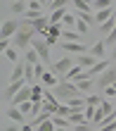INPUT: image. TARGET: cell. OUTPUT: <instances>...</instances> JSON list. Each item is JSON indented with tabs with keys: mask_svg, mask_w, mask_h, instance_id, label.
Masks as SVG:
<instances>
[{
	"mask_svg": "<svg viewBox=\"0 0 116 131\" xmlns=\"http://www.w3.org/2000/svg\"><path fill=\"white\" fill-rule=\"evenodd\" d=\"M38 31L33 29V24H31L28 19H21V26H19V31H17V36L12 38L14 41V48L17 50H28L31 48V43H33V36H36Z\"/></svg>",
	"mask_w": 116,
	"mask_h": 131,
	"instance_id": "cell-1",
	"label": "cell"
},
{
	"mask_svg": "<svg viewBox=\"0 0 116 131\" xmlns=\"http://www.w3.org/2000/svg\"><path fill=\"white\" fill-rule=\"evenodd\" d=\"M52 91H55V95H57L59 103H69L71 98H81V95H83L81 91H78V86H76V83H71V81H66V79H62Z\"/></svg>",
	"mask_w": 116,
	"mask_h": 131,
	"instance_id": "cell-2",
	"label": "cell"
},
{
	"mask_svg": "<svg viewBox=\"0 0 116 131\" xmlns=\"http://www.w3.org/2000/svg\"><path fill=\"white\" fill-rule=\"evenodd\" d=\"M31 48L38 52V57H40V62H43V64H48V67L52 69V64H55V62H50V45H48V43L40 41V38H33Z\"/></svg>",
	"mask_w": 116,
	"mask_h": 131,
	"instance_id": "cell-3",
	"label": "cell"
},
{
	"mask_svg": "<svg viewBox=\"0 0 116 131\" xmlns=\"http://www.w3.org/2000/svg\"><path fill=\"white\" fill-rule=\"evenodd\" d=\"M76 64H74V60L71 57H69V55H64V57H62V60H57V62L55 64H52V69H50V72H55L57 76H66L69 72H71V69H74Z\"/></svg>",
	"mask_w": 116,
	"mask_h": 131,
	"instance_id": "cell-4",
	"label": "cell"
},
{
	"mask_svg": "<svg viewBox=\"0 0 116 131\" xmlns=\"http://www.w3.org/2000/svg\"><path fill=\"white\" fill-rule=\"evenodd\" d=\"M24 86H28L26 81H10V86H5V91H3V100H5V103H12L14 95H17Z\"/></svg>",
	"mask_w": 116,
	"mask_h": 131,
	"instance_id": "cell-5",
	"label": "cell"
},
{
	"mask_svg": "<svg viewBox=\"0 0 116 131\" xmlns=\"http://www.w3.org/2000/svg\"><path fill=\"white\" fill-rule=\"evenodd\" d=\"M19 26H21V21L19 19H5L3 21V29H0V36H3V38H14V36H17V31H19Z\"/></svg>",
	"mask_w": 116,
	"mask_h": 131,
	"instance_id": "cell-6",
	"label": "cell"
},
{
	"mask_svg": "<svg viewBox=\"0 0 116 131\" xmlns=\"http://www.w3.org/2000/svg\"><path fill=\"white\" fill-rule=\"evenodd\" d=\"M114 83H116V69H114V67H109L104 74H99V79H97V86L104 91V88L114 86Z\"/></svg>",
	"mask_w": 116,
	"mask_h": 131,
	"instance_id": "cell-7",
	"label": "cell"
},
{
	"mask_svg": "<svg viewBox=\"0 0 116 131\" xmlns=\"http://www.w3.org/2000/svg\"><path fill=\"white\" fill-rule=\"evenodd\" d=\"M31 93H33V91H31V86H24V88H21L17 95H14V100H12V107H19L21 103H28V100H31Z\"/></svg>",
	"mask_w": 116,
	"mask_h": 131,
	"instance_id": "cell-8",
	"label": "cell"
},
{
	"mask_svg": "<svg viewBox=\"0 0 116 131\" xmlns=\"http://www.w3.org/2000/svg\"><path fill=\"white\" fill-rule=\"evenodd\" d=\"M83 38L85 36H81L76 29H64L62 31V41H66V43H83Z\"/></svg>",
	"mask_w": 116,
	"mask_h": 131,
	"instance_id": "cell-9",
	"label": "cell"
},
{
	"mask_svg": "<svg viewBox=\"0 0 116 131\" xmlns=\"http://www.w3.org/2000/svg\"><path fill=\"white\" fill-rule=\"evenodd\" d=\"M97 62H99V60H97V57H92L90 52H85V55H78V60H76V64H78V67H83L85 72H88L90 67H95Z\"/></svg>",
	"mask_w": 116,
	"mask_h": 131,
	"instance_id": "cell-10",
	"label": "cell"
},
{
	"mask_svg": "<svg viewBox=\"0 0 116 131\" xmlns=\"http://www.w3.org/2000/svg\"><path fill=\"white\" fill-rule=\"evenodd\" d=\"M104 50H107V43H104V38H102V41H97V43H92L88 52H90L92 57H97V60H104Z\"/></svg>",
	"mask_w": 116,
	"mask_h": 131,
	"instance_id": "cell-11",
	"label": "cell"
},
{
	"mask_svg": "<svg viewBox=\"0 0 116 131\" xmlns=\"http://www.w3.org/2000/svg\"><path fill=\"white\" fill-rule=\"evenodd\" d=\"M10 81H26V62L24 64H14L12 69V74H10Z\"/></svg>",
	"mask_w": 116,
	"mask_h": 131,
	"instance_id": "cell-12",
	"label": "cell"
},
{
	"mask_svg": "<svg viewBox=\"0 0 116 131\" xmlns=\"http://www.w3.org/2000/svg\"><path fill=\"white\" fill-rule=\"evenodd\" d=\"M107 69H109V62H107V60H99V62L95 67H90L85 74H88V79H92V76H97V74H104Z\"/></svg>",
	"mask_w": 116,
	"mask_h": 131,
	"instance_id": "cell-13",
	"label": "cell"
},
{
	"mask_svg": "<svg viewBox=\"0 0 116 131\" xmlns=\"http://www.w3.org/2000/svg\"><path fill=\"white\" fill-rule=\"evenodd\" d=\"M62 48H64V52H71V55H76V52H85V45H83V43H66V41H62Z\"/></svg>",
	"mask_w": 116,
	"mask_h": 131,
	"instance_id": "cell-14",
	"label": "cell"
},
{
	"mask_svg": "<svg viewBox=\"0 0 116 131\" xmlns=\"http://www.w3.org/2000/svg\"><path fill=\"white\" fill-rule=\"evenodd\" d=\"M111 17H114V10H111V7H109V10H99V12H95V24L102 26L104 21H109Z\"/></svg>",
	"mask_w": 116,
	"mask_h": 131,
	"instance_id": "cell-15",
	"label": "cell"
},
{
	"mask_svg": "<svg viewBox=\"0 0 116 131\" xmlns=\"http://www.w3.org/2000/svg\"><path fill=\"white\" fill-rule=\"evenodd\" d=\"M31 24H33V29H36L38 34H43L45 29L50 26V17H45V14H43V17H38V19H33V21H31Z\"/></svg>",
	"mask_w": 116,
	"mask_h": 131,
	"instance_id": "cell-16",
	"label": "cell"
},
{
	"mask_svg": "<svg viewBox=\"0 0 116 131\" xmlns=\"http://www.w3.org/2000/svg\"><path fill=\"white\" fill-rule=\"evenodd\" d=\"M69 122H71L74 126H78V124H85V114H83V110H74L71 114H69Z\"/></svg>",
	"mask_w": 116,
	"mask_h": 131,
	"instance_id": "cell-17",
	"label": "cell"
},
{
	"mask_svg": "<svg viewBox=\"0 0 116 131\" xmlns=\"http://www.w3.org/2000/svg\"><path fill=\"white\" fill-rule=\"evenodd\" d=\"M10 10H12V14H26V10H28V3H26V0H14Z\"/></svg>",
	"mask_w": 116,
	"mask_h": 131,
	"instance_id": "cell-18",
	"label": "cell"
},
{
	"mask_svg": "<svg viewBox=\"0 0 116 131\" xmlns=\"http://www.w3.org/2000/svg\"><path fill=\"white\" fill-rule=\"evenodd\" d=\"M7 117H10L12 122H19V124H21V122H24V119H26V114H24V112H21V110H19V107H10V110H7Z\"/></svg>",
	"mask_w": 116,
	"mask_h": 131,
	"instance_id": "cell-19",
	"label": "cell"
},
{
	"mask_svg": "<svg viewBox=\"0 0 116 131\" xmlns=\"http://www.w3.org/2000/svg\"><path fill=\"white\" fill-rule=\"evenodd\" d=\"M40 81L45 83V86H52V88H55L57 83H59V81H57V74H55V72H50V74H48V72H43V74H40Z\"/></svg>",
	"mask_w": 116,
	"mask_h": 131,
	"instance_id": "cell-20",
	"label": "cell"
},
{
	"mask_svg": "<svg viewBox=\"0 0 116 131\" xmlns=\"http://www.w3.org/2000/svg\"><path fill=\"white\" fill-rule=\"evenodd\" d=\"M62 24H64V29H76V24H78V17L76 14H64V19H62Z\"/></svg>",
	"mask_w": 116,
	"mask_h": 131,
	"instance_id": "cell-21",
	"label": "cell"
},
{
	"mask_svg": "<svg viewBox=\"0 0 116 131\" xmlns=\"http://www.w3.org/2000/svg\"><path fill=\"white\" fill-rule=\"evenodd\" d=\"M74 7L78 12H90V5H92V0H71Z\"/></svg>",
	"mask_w": 116,
	"mask_h": 131,
	"instance_id": "cell-22",
	"label": "cell"
},
{
	"mask_svg": "<svg viewBox=\"0 0 116 131\" xmlns=\"http://www.w3.org/2000/svg\"><path fill=\"white\" fill-rule=\"evenodd\" d=\"M52 124H55L57 129H69V126H71V122H69L66 117H59V114H55V117H52Z\"/></svg>",
	"mask_w": 116,
	"mask_h": 131,
	"instance_id": "cell-23",
	"label": "cell"
},
{
	"mask_svg": "<svg viewBox=\"0 0 116 131\" xmlns=\"http://www.w3.org/2000/svg\"><path fill=\"white\" fill-rule=\"evenodd\" d=\"M24 55H26V62H28V64H40V57H38V52H36L33 48H28Z\"/></svg>",
	"mask_w": 116,
	"mask_h": 131,
	"instance_id": "cell-24",
	"label": "cell"
},
{
	"mask_svg": "<svg viewBox=\"0 0 116 131\" xmlns=\"http://www.w3.org/2000/svg\"><path fill=\"white\" fill-rule=\"evenodd\" d=\"M66 5H69V0H55V3H50V5H48V10H50V12L66 10Z\"/></svg>",
	"mask_w": 116,
	"mask_h": 131,
	"instance_id": "cell-25",
	"label": "cell"
},
{
	"mask_svg": "<svg viewBox=\"0 0 116 131\" xmlns=\"http://www.w3.org/2000/svg\"><path fill=\"white\" fill-rule=\"evenodd\" d=\"M114 26H116V17H111L109 21H104V24H102V26H99V29H102V36H104V34H107V36H109V34L114 31Z\"/></svg>",
	"mask_w": 116,
	"mask_h": 131,
	"instance_id": "cell-26",
	"label": "cell"
},
{
	"mask_svg": "<svg viewBox=\"0 0 116 131\" xmlns=\"http://www.w3.org/2000/svg\"><path fill=\"white\" fill-rule=\"evenodd\" d=\"M92 7L99 12V10H109L111 7V0H92Z\"/></svg>",
	"mask_w": 116,
	"mask_h": 131,
	"instance_id": "cell-27",
	"label": "cell"
},
{
	"mask_svg": "<svg viewBox=\"0 0 116 131\" xmlns=\"http://www.w3.org/2000/svg\"><path fill=\"white\" fill-rule=\"evenodd\" d=\"M3 55H5V60H10V62H14V64H17V60H19V55H17V48H7V50L3 52Z\"/></svg>",
	"mask_w": 116,
	"mask_h": 131,
	"instance_id": "cell-28",
	"label": "cell"
},
{
	"mask_svg": "<svg viewBox=\"0 0 116 131\" xmlns=\"http://www.w3.org/2000/svg\"><path fill=\"white\" fill-rule=\"evenodd\" d=\"M64 14H66V10H57V12H52V14H50V24H59V21L64 19Z\"/></svg>",
	"mask_w": 116,
	"mask_h": 131,
	"instance_id": "cell-29",
	"label": "cell"
},
{
	"mask_svg": "<svg viewBox=\"0 0 116 131\" xmlns=\"http://www.w3.org/2000/svg\"><path fill=\"white\" fill-rule=\"evenodd\" d=\"M76 17H78V19H83L88 26H90V24H95V14H90V12H78Z\"/></svg>",
	"mask_w": 116,
	"mask_h": 131,
	"instance_id": "cell-30",
	"label": "cell"
},
{
	"mask_svg": "<svg viewBox=\"0 0 116 131\" xmlns=\"http://www.w3.org/2000/svg\"><path fill=\"white\" fill-rule=\"evenodd\" d=\"M76 86H78V91H81L83 95H85L88 91H90V86H92V83H90V79H83V81H76Z\"/></svg>",
	"mask_w": 116,
	"mask_h": 131,
	"instance_id": "cell-31",
	"label": "cell"
},
{
	"mask_svg": "<svg viewBox=\"0 0 116 131\" xmlns=\"http://www.w3.org/2000/svg\"><path fill=\"white\" fill-rule=\"evenodd\" d=\"M71 112H74V110H71V107H69L66 103H62V105H59V110H57V114H59V117H66V119H69V114H71Z\"/></svg>",
	"mask_w": 116,
	"mask_h": 131,
	"instance_id": "cell-32",
	"label": "cell"
},
{
	"mask_svg": "<svg viewBox=\"0 0 116 131\" xmlns=\"http://www.w3.org/2000/svg\"><path fill=\"white\" fill-rule=\"evenodd\" d=\"M95 112H97V107H92V105H88L85 110H83V114H85V119H88V122L95 119Z\"/></svg>",
	"mask_w": 116,
	"mask_h": 131,
	"instance_id": "cell-33",
	"label": "cell"
},
{
	"mask_svg": "<svg viewBox=\"0 0 116 131\" xmlns=\"http://www.w3.org/2000/svg\"><path fill=\"white\" fill-rule=\"evenodd\" d=\"M36 131H57V126H55V124H52V119H50V122H43V124H40V126H38Z\"/></svg>",
	"mask_w": 116,
	"mask_h": 131,
	"instance_id": "cell-34",
	"label": "cell"
},
{
	"mask_svg": "<svg viewBox=\"0 0 116 131\" xmlns=\"http://www.w3.org/2000/svg\"><path fill=\"white\" fill-rule=\"evenodd\" d=\"M76 31H78L81 36H88V24L83 19H78V24H76Z\"/></svg>",
	"mask_w": 116,
	"mask_h": 131,
	"instance_id": "cell-35",
	"label": "cell"
},
{
	"mask_svg": "<svg viewBox=\"0 0 116 131\" xmlns=\"http://www.w3.org/2000/svg\"><path fill=\"white\" fill-rule=\"evenodd\" d=\"M43 7H45V5H43V3H38V0H28V10H33V12H40Z\"/></svg>",
	"mask_w": 116,
	"mask_h": 131,
	"instance_id": "cell-36",
	"label": "cell"
},
{
	"mask_svg": "<svg viewBox=\"0 0 116 131\" xmlns=\"http://www.w3.org/2000/svg\"><path fill=\"white\" fill-rule=\"evenodd\" d=\"M104 43H107V45H111V43H116V26H114V31H111L109 36H104Z\"/></svg>",
	"mask_w": 116,
	"mask_h": 131,
	"instance_id": "cell-37",
	"label": "cell"
},
{
	"mask_svg": "<svg viewBox=\"0 0 116 131\" xmlns=\"http://www.w3.org/2000/svg\"><path fill=\"white\" fill-rule=\"evenodd\" d=\"M99 131H116V119L109 122V124H102V126H99Z\"/></svg>",
	"mask_w": 116,
	"mask_h": 131,
	"instance_id": "cell-38",
	"label": "cell"
},
{
	"mask_svg": "<svg viewBox=\"0 0 116 131\" xmlns=\"http://www.w3.org/2000/svg\"><path fill=\"white\" fill-rule=\"evenodd\" d=\"M102 95H104V98H114V95H116V88H114V86L104 88V91H102Z\"/></svg>",
	"mask_w": 116,
	"mask_h": 131,
	"instance_id": "cell-39",
	"label": "cell"
},
{
	"mask_svg": "<svg viewBox=\"0 0 116 131\" xmlns=\"http://www.w3.org/2000/svg\"><path fill=\"white\" fill-rule=\"evenodd\" d=\"M74 131H92V129H90V122H85V124H78V126H74Z\"/></svg>",
	"mask_w": 116,
	"mask_h": 131,
	"instance_id": "cell-40",
	"label": "cell"
},
{
	"mask_svg": "<svg viewBox=\"0 0 116 131\" xmlns=\"http://www.w3.org/2000/svg\"><path fill=\"white\" fill-rule=\"evenodd\" d=\"M0 48H3V52L10 48V38H0Z\"/></svg>",
	"mask_w": 116,
	"mask_h": 131,
	"instance_id": "cell-41",
	"label": "cell"
},
{
	"mask_svg": "<svg viewBox=\"0 0 116 131\" xmlns=\"http://www.w3.org/2000/svg\"><path fill=\"white\" fill-rule=\"evenodd\" d=\"M59 41V38H55V36H45V43H48V45H55Z\"/></svg>",
	"mask_w": 116,
	"mask_h": 131,
	"instance_id": "cell-42",
	"label": "cell"
},
{
	"mask_svg": "<svg viewBox=\"0 0 116 131\" xmlns=\"http://www.w3.org/2000/svg\"><path fill=\"white\" fill-rule=\"evenodd\" d=\"M3 131H21V129H17L14 124H7V126H3Z\"/></svg>",
	"mask_w": 116,
	"mask_h": 131,
	"instance_id": "cell-43",
	"label": "cell"
},
{
	"mask_svg": "<svg viewBox=\"0 0 116 131\" xmlns=\"http://www.w3.org/2000/svg\"><path fill=\"white\" fill-rule=\"evenodd\" d=\"M33 129H36L33 124H24V126H21V131H33Z\"/></svg>",
	"mask_w": 116,
	"mask_h": 131,
	"instance_id": "cell-44",
	"label": "cell"
},
{
	"mask_svg": "<svg viewBox=\"0 0 116 131\" xmlns=\"http://www.w3.org/2000/svg\"><path fill=\"white\" fill-rule=\"evenodd\" d=\"M111 57H114V60H116V48H114V52H111Z\"/></svg>",
	"mask_w": 116,
	"mask_h": 131,
	"instance_id": "cell-45",
	"label": "cell"
},
{
	"mask_svg": "<svg viewBox=\"0 0 116 131\" xmlns=\"http://www.w3.org/2000/svg\"><path fill=\"white\" fill-rule=\"evenodd\" d=\"M57 131H66V129H57Z\"/></svg>",
	"mask_w": 116,
	"mask_h": 131,
	"instance_id": "cell-46",
	"label": "cell"
},
{
	"mask_svg": "<svg viewBox=\"0 0 116 131\" xmlns=\"http://www.w3.org/2000/svg\"><path fill=\"white\" fill-rule=\"evenodd\" d=\"M50 3H55V0H50Z\"/></svg>",
	"mask_w": 116,
	"mask_h": 131,
	"instance_id": "cell-47",
	"label": "cell"
},
{
	"mask_svg": "<svg viewBox=\"0 0 116 131\" xmlns=\"http://www.w3.org/2000/svg\"><path fill=\"white\" fill-rule=\"evenodd\" d=\"M26 3H28V0H26Z\"/></svg>",
	"mask_w": 116,
	"mask_h": 131,
	"instance_id": "cell-48",
	"label": "cell"
}]
</instances>
